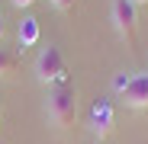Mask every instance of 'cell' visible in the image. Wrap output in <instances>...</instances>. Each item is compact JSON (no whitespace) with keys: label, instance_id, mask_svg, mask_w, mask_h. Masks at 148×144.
Listing matches in <instances>:
<instances>
[{"label":"cell","instance_id":"8fae6325","mask_svg":"<svg viewBox=\"0 0 148 144\" xmlns=\"http://www.w3.org/2000/svg\"><path fill=\"white\" fill-rule=\"evenodd\" d=\"M129 3H135V7H138V3H148V0H129Z\"/></svg>","mask_w":148,"mask_h":144},{"label":"cell","instance_id":"9c48e42d","mask_svg":"<svg viewBox=\"0 0 148 144\" xmlns=\"http://www.w3.org/2000/svg\"><path fill=\"white\" fill-rule=\"evenodd\" d=\"M13 3H16V7H32L36 0H13Z\"/></svg>","mask_w":148,"mask_h":144},{"label":"cell","instance_id":"7c38bea8","mask_svg":"<svg viewBox=\"0 0 148 144\" xmlns=\"http://www.w3.org/2000/svg\"><path fill=\"white\" fill-rule=\"evenodd\" d=\"M0 115H3V103H0Z\"/></svg>","mask_w":148,"mask_h":144},{"label":"cell","instance_id":"8992f818","mask_svg":"<svg viewBox=\"0 0 148 144\" xmlns=\"http://www.w3.org/2000/svg\"><path fill=\"white\" fill-rule=\"evenodd\" d=\"M39 42V19L36 16H26L19 22V45L23 48H29V45H36Z\"/></svg>","mask_w":148,"mask_h":144},{"label":"cell","instance_id":"3957f363","mask_svg":"<svg viewBox=\"0 0 148 144\" xmlns=\"http://www.w3.org/2000/svg\"><path fill=\"white\" fill-rule=\"evenodd\" d=\"M113 22L119 35L126 42H135V32H138V7L129 3V0H113Z\"/></svg>","mask_w":148,"mask_h":144},{"label":"cell","instance_id":"52a82bcc","mask_svg":"<svg viewBox=\"0 0 148 144\" xmlns=\"http://www.w3.org/2000/svg\"><path fill=\"white\" fill-rule=\"evenodd\" d=\"M13 64H16V61H13V55H7L3 48H0V77H3V74H10V70H13Z\"/></svg>","mask_w":148,"mask_h":144},{"label":"cell","instance_id":"5b68a950","mask_svg":"<svg viewBox=\"0 0 148 144\" xmlns=\"http://www.w3.org/2000/svg\"><path fill=\"white\" fill-rule=\"evenodd\" d=\"M113 122H116V115H113V103H110V99H97V103L90 106V118H87L90 131L100 135V138H106V135L113 131Z\"/></svg>","mask_w":148,"mask_h":144},{"label":"cell","instance_id":"ba28073f","mask_svg":"<svg viewBox=\"0 0 148 144\" xmlns=\"http://www.w3.org/2000/svg\"><path fill=\"white\" fill-rule=\"evenodd\" d=\"M52 3H55V7H58V10H68V7H71V3H74V0H52Z\"/></svg>","mask_w":148,"mask_h":144},{"label":"cell","instance_id":"277c9868","mask_svg":"<svg viewBox=\"0 0 148 144\" xmlns=\"http://www.w3.org/2000/svg\"><path fill=\"white\" fill-rule=\"evenodd\" d=\"M119 96L132 109H148V74H129V83L119 90Z\"/></svg>","mask_w":148,"mask_h":144},{"label":"cell","instance_id":"6da1fadb","mask_svg":"<svg viewBox=\"0 0 148 144\" xmlns=\"http://www.w3.org/2000/svg\"><path fill=\"white\" fill-rule=\"evenodd\" d=\"M77 115V93H74L71 83H61V87H52L48 90V118L52 125L58 128H68Z\"/></svg>","mask_w":148,"mask_h":144},{"label":"cell","instance_id":"30bf717a","mask_svg":"<svg viewBox=\"0 0 148 144\" xmlns=\"http://www.w3.org/2000/svg\"><path fill=\"white\" fill-rule=\"evenodd\" d=\"M0 39H3V13H0Z\"/></svg>","mask_w":148,"mask_h":144},{"label":"cell","instance_id":"7a4b0ae2","mask_svg":"<svg viewBox=\"0 0 148 144\" xmlns=\"http://www.w3.org/2000/svg\"><path fill=\"white\" fill-rule=\"evenodd\" d=\"M36 74H39L42 83H52V87L68 83V64H64V58H61L58 48H52V45L42 48V55L36 61Z\"/></svg>","mask_w":148,"mask_h":144}]
</instances>
